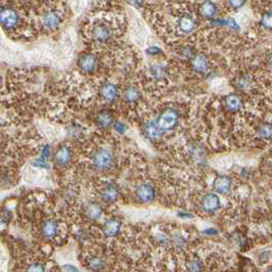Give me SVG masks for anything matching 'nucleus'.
<instances>
[{"label":"nucleus","instance_id":"obj_16","mask_svg":"<svg viewBox=\"0 0 272 272\" xmlns=\"http://www.w3.org/2000/svg\"><path fill=\"white\" fill-rule=\"evenodd\" d=\"M84 215L90 221H96L103 215V207L96 201L88 203L84 208Z\"/></svg>","mask_w":272,"mask_h":272},{"label":"nucleus","instance_id":"obj_5","mask_svg":"<svg viewBox=\"0 0 272 272\" xmlns=\"http://www.w3.org/2000/svg\"><path fill=\"white\" fill-rule=\"evenodd\" d=\"M156 122L158 126L162 129L163 132H165V131H171L178 125L179 114L174 109H166L158 116Z\"/></svg>","mask_w":272,"mask_h":272},{"label":"nucleus","instance_id":"obj_8","mask_svg":"<svg viewBox=\"0 0 272 272\" xmlns=\"http://www.w3.org/2000/svg\"><path fill=\"white\" fill-rule=\"evenodd\" d=\"M176 26L179 33L187 35L195 31L197 29L198 23H197V19L191 15L183 14L182 16H180L178 18Z\"/></svg>","mask_w":272,"mask_h":272},{"label":"nucleus","instance_id":"obj_7","mask_svg":"<svg viewBox=\"0 0 272 272\" xmlns=\"http://www.w3.org/2000/svg\"><path fill=\"white\" fill-rule=\"evenodd\" d=\"M98 60L93 54H84L78 59V68L83 74H92L96 71Z\"/></svg>","mask_w":272,"mask_h":272},{"label":"nucleus","instance_id":"obj_29","mask_svg":"<svg viewBox=\"0 0 272 272\" xmlns=\"http://www.w3.org/2000/svg\"><path fill=\"white\" fill-rule=\"evenodd\" d=\"M236 85L239 89H246L249 86V79L247 77H241L237 80Z\"/></svg>","mask_w":272,"mask_h":272},{"label":"nucleus","instance_id":"obj_3","mask_svg":"<svg viewBox=\"0 0 272 272\" xmlns=\"http://www.w3.org/2000/svg\"><path fill=\"white\" fill-rule=\"evenodd\" d=\"M21 23V17L9 6L0 7V25L6 31H15Z\"/></svg>","mask_w":272,"mask_h":272},{"label":"nucleus","instance_id":"obj_30","mask_svg":"<svg viewBox=\"0 0 272 272\" xmlns=\"http://www.w3.org/2000/svg\"><path fill=\"white\" fill-rule=\"evenodd\" d=\"M160 53H161V50H160V48H158V47H150V48L147 49V54H152V55L158 54H160Z\"/></svg>","mask_w":272,"mask_h":272},{"label":"nucleus","instance_id":"obj_21","mask_svg":"<svg viewBox=\"0 0 272 272\" xmlns=\"http://www.w3.org/2000/svg\"><path fill=\"white\" fill-rule=\"evenodd\" d=\"M224 105L230 112H236L241 108L243 102H241V98L237 94H228L224 98Z\"/></svg>","mask_w":272,"mask_h":272},{"label":"nucleus","instance_id":"obj_1","mask_svg":"<svg viewBox=\"0 0 272 272\" xmlns=\"http://www.w3.org/2000/svg\"><path fill=\"white\" fill-rule=\"evenodd\" d=\"M113 36V27L108 22L97 21L89 28V38L96 44H106L112 40Z\"/></svg>","mask_w":272,"mask_h":272},{"label":"nucleus","instance_id":"obj_10","mask_svg":"<svg viewBox=\"0 0 272 272\" xmlns=\"http://www.w3.org/2000/svg\"><path fill=\"white\" fill-rule=\"evenodd\" d=\"M134 194H135V198L139 201H142V203H149V201H153L156 197L155 188L149 183L140 184L135 189Z\"/></svg>","mask_w":272,"mask_h":272},{"label":"nucleus","instance_id":"obj_24","mask_svg":"<svg viewBox=\"0 0 272 272\" xmlns=\"http://www.w3.org/2000/svg\"><path fill=\"white\" fill-rule=\"evenodd\" d=\"M260 25L267 31H272V12L268 11L260 18Z\"/></svg>","mask_w":272,"mask_h":272},{"label":"nucleus","instance_id":"obj_6","mask_svg":"<svg viewBox=\"0 0 272 272\" xmlns=\"http://www.w3.org/2000/svg\"><path fill=\"white\" fill-rule=\"evenodd\" d=\"M53 159H54V163L56 167L59 168L67 167L72 162V159H73L72 148L69 145H65L58 146L54 150Z\"/></svg>","mask_w":272,"mask_h":272},{"label":"nucleus","instance_id":"obj_4","mask_svg":"<svg viewBox=\"0 0 272 272\" xmlns=\"http://www.w3.org/2000/svg\"><path fill=\"white\" fill-rule=\"evenodd\" d=\"M64 21V16L58 9H48L40 18V25L43 30L47 32L55 31L58 27L62 25Z\"/></svg>","mask_w":272,"mask_h":272},{"label":"nucleus","instance_id":"obj_13","mask_svg":"<svg viewBox=\"0 0 272 272\" xmlns=\"http://www.w3.org/2000/svg\"><path fill=\"white\" fill-rule=\"evenodd\" d=\"M221 206L220 199L216 194H207L200 200V209L205 213H213Z\"/></svg>","mask_w":272,"mask_h":272},{"label":"nucleus","instance_id":"obj_11","mask_svg":"<svg viewBox=\"0 0 272 272\" xmlns=\"http://www.w3.org/2000/svg\"><path fill=\"white\" fill-rule=\"evenodd\" d=\"M40 233H41L43 238L47 240L54 239L59 233V225L57 221L54 219H47L43 221L41 228H40Z\"/></svg>","mask_w":272,"mask_h":272},{"label":"nucleus","instance_id":"obj_35","mask_svg":"<svg viewBox=\"0 0 272 272\" xmlns=\"http://www.w3.org/2000/svg\"><path fill=\"white\" fill-rule=\"evenodd\" d=\"M18 1H21V2H26L28 0H18Z\"/></svg>","mask_w":272,"mask_h":272},{"label":"nucleus","instance_id":"obj_34","mask_svg":"<svg viewBox=\"0 0 272 272\" xmlns=\"http://www.w3.org/2000/svg\"><path fill=\"white\" fill-rule=\"evenodd\" d=\"M1 149H2V142L1 139H0V152H1Z\"/></svg>","mask_w":272,"mask_h":272},{"label":"nucleus","instance_id":"obj_17","mask_svg":"<svg viewBox=\"0 0 272 272\" xmlns=\"http://www.w3.org/2000/svg\"><path fill=\"white\" fill-rule=\"evenodd\" d=\"M231 187V179L227 175H218L214 182L213 188L218 194H226Z\"/></svg>","mask_w":272,"mask_h":272},{"label":"nucleus","instance_id":"obj_20","mask_svg":"<svg viewBox=\"0 0 272 272\" xmlns=\"http://www.w3.org/2000/svg\"><path fill=\"white\" fill-rule=\"evenodd\" d=\"M122 98L126 104H134L138 102V99L140 98L139 90L135 86H128L123 90Z\"/></svg>","mask_w":272,"mask_h":272},{"label":"nucleus","instance_id":"obj_23","mask_svg":"<svg viewBox=\"0 0 272 272\" xmlns=\"http://www.w3.org/2000/svg\"><path fill=\"white\" fill-rule=\"evenodd\" d=\"M105 266L104 261L100 256H91V258H88L87 260V267L90 270H93V271H99L102 270Z\"/></svg>","mask_w":272,"mask_h":272},{"label":"nucleus","instance_id":"obj_27","mask_svg":"<svg viewBox=\"0 0 272 272\" xmlns=\"http://www.w3.org/2000/svg\"><path fill=\"white\" fill-rule=\"evenodd\" d=\"M247 0H227V3L230 8L239 9L245 5Z\"/></svg>","mask_w":272,"mask_h":272},{"label":"nucleus","instance_id":"obj_18","mask_svg":"<svg viewBox=\"0 0 272 272\" xmlns=\"http://www.w3.org/2000/svg\"><path fill=\"white\" fill-rule=\"evenodd\" d=\"M96 125L100 129H109L114 125V116L109 110H102L96 116Z\"/></svg>","mask_w":272,"mask_h":272},{"label":"nucleus","instance_id":"obj_31","mask_svg":"<svg viewBox=\"0 0 272 272\" xmlns=\"http://www.w3.org/2000/svg\"><path fill=\"white\" fill-rule=\"evenodd\" d=\"M63 270L65 271H78V268L71 265V264H66L64 267H63Z\"/></svg>","mask_w":272,"mask_h":272},{"label":"nucleus","instance_id":"obj_22","mask_svg":"<svg viewBox=\"0 0 272 272\" xmlns=\"http://www.w3.org/2000/svg\"><path fill=\"white\" fill-rule=\"evenodd\" d=\"M163 131L162 129H161L157 122H156V120L154 121H150L149 123L146 124L145 128V134L146 135L147 138L149 139H157L159 138L160 136H162L163 135Z\"/></svg>","mask_w":272,"mask_h":272},{"label":"nucleus","instance_id":"obj_19","mask_svg":"<svg viewBox=\"0 0 272 272\" xmlns=\"http://www.w3.org/2000/svg\"><path fill=\"white\" fill-rule=\"evenodd\" d=\"M191 66L194 70L198 73H205L209 69V62L205 55L203 54H196L193 58L190 59Z\"/></svg>","mask_w":272,"mask_h":272},{"label":"nucleus","instance_id":"obj_14","mask_svg":"<svg viewBox=\"0 0 272 272\" xmlns=\"http://www.w3.org/2000/svg\"><path fill=\"white\" fill-rule=\"evenodd\" d=\"M218 13V7L212 0H205L199 5L198 14L200 18L207 19H213L216 18Z\"/></svg>","mask_w":272,"mask_h":272},{"label":"nucleus","instance_id":"obj_9","mask_svg":"<svg viewBox=\"0 0 272 272\" xmlns=\"http://www.w3.org/2000/svg\"><path fill=\"white\" fill-rule=\"evenodd\" d=\"M99 195L102 199L106 201V203L112 204L115 203V201L118 199L120 190L119 187L114 182H107L102 186V188H100Z\"/></svg>","mask_w":272,"mask_h":272},{"label":"nucleus","instance_id":"obj_28","mask_svg":"<svg viewBox=\"0 0 272 272\" xmlns=\"http://www.w3.org/2000/svg\"><path fill=\"white\" fill-rule=\"evenodd\" d=\"M114 128L115 130L117 131L118 133L120 134H123L125 133V131H126V125L123 123V122H121V121H116V122H114Z\"/></svg>","mask_w":272,"mask_h":272},{"label":"nucleus","instance_id":"obj_26","mask_svg":"<svg viewBox=\"0 0 272 272\" xmlns=\"http://www.w3.org/2000/svg\"><path fill=\"white\" fill-rule=\"evenodd\" d=\"M259 135L264 139L272 137V124H263L259 129Z\"/></svg>","mask_w":272,"mask_h":272},{"label":"nucleus","instance_id":"obj_33","mask_svg":"<svg viewBox=\"0 0 272 272\" xmlns=\"http://www.w3.org/2000/svg\"><path fill=\"white\" fill-rule=\"evenodd\" d=\"M269 65L272 67V55L269 57Z\"/></svg>","mask_w":272,"mask_h":272},{"label":"nucleus","instance_id":"obj_15","mask_svg":"<svg viewBox=\"0 0 272 272\" xmlns=\"http://www.w3.org/2000/svg\"><path fill=\"white\" fill-rule=\"evenodd\" d=\"M121 221L117 218H109L103 224V233L107 237H115L121 230Z\"/></svg>","mask_w":272,"mask_h":272},{"label":"nucleus","instance_id":"obj_32","mask_svg":"<svg viewBox=\"0 0 272 272\" xmlns=\"http://www.w3.org/2000/svg\"><path fill=\"white\" fill-rule=\"evenodd\" d=\"M144 1H145V0H129V2L132 5L136 6V7L142 5L144 3Z\"/></svg>","mask_w":272,"mask_h":272},{"label":"nucleus","instance_id":"obj_2","mask_svg":"<svg viewBox=\"0 0 272 272\" xmlns=\"http://www.w3.org/2000/svg\"><path fill=\"white\" fill-rule=\"evenodd\" d=\"M90 160H91L92 167L97 171H102V172L109 170L115 164L114 154L109 149L104 147L94 150Z\"/></svg>","mask_w":272,"mask_h":272},{"label":"nucleus","instance_id":"obj_12","mask_svg":"<svg viewBox=\"0 0 272 272\" xmlns=\"http://www.w3.org/2000/svg\"><path fill=\"white\" fill-rule=\"evenodd\" d=\"M119 95V88L112 82H105L99 87V96L107 103H114Z\"/></svg>","mask_w":272,"mask_h":272},{"label":"nucleus","instance_id":"obj_25","mask_svg":"<svg viewBox=\"0 0 272 272\" xmlns=\"http://www.w3.org/2000/svg\"><path fill=\"white\" fill-rule=\"evenodd\" d=\"M149 72L155 79H162L166 75V69L162 65H154L150 67Z\"/></svg>","mask_w":272,"mask_h":272}]
</instances>
